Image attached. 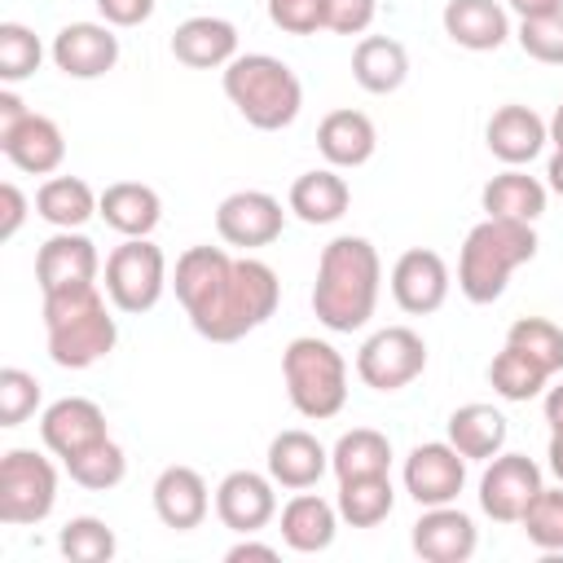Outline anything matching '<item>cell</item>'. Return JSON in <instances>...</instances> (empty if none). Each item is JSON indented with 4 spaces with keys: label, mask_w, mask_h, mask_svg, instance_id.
Wrapping results in <instances>:
<instances>
[{
    "label": "cell",
    "mask_w": 563,
    "mask_h": 563,
    "mask_svg": "<svg viewBox=\"0 0 563 563\" xmlns=\"http://www.w3.org/2000/svg\"><path fill=\"white\" fill-rule=\"evenodd\" d=\"M317 150L325 154L330 167H361L378 150L374 119L365 110H330L317 123Z\"/></svg>",
    "instance_id": "cb8c5ba5"
},
{
    "label": "cell",
    "mask_w": 563,
    "mask_h": 563,
    "mask_svg": "<svg viewBox=\"0 0 563 563\" xmlns=\"http://www.w3.org/2000/svg\"><path fill=\"white\" fill-rule=\"evenodd\" d=\"M519 523L537 550H545V554L563 550V488H541Z\"/></svg>",
    "instance_id": "60d3db41"
},
{
    "label": "cell",
    "mask_w": 563,
    "mask_h": 563,
    "mask_svg": "<svg viewBox=\"0 0 563 563\" xmlns=\"http://www.w3.org/2000/svg\"><path fill=\"white\" fill-rule=\"evenodd\" d=\"M409 541H413V554H422L427 563H466L479 545V532L471 515L449 501V506H422Z\"/></svg>",
    "instance_id": "e0dca14e"
},
{
    "label": "cell",
    "mask_w": 563,
    "mask_h": 563,
    "mask_svg": "<svg viewBox=\"0 0 563 563\" xmlns=\"http://www.w3.org/2000/svg\"><path fill=\"white\" fill-rule=\"evenodd\" d=\"M229 268H233V255L224 246H189V251H180L172 286H176V299H180L185 317H194V312H202L211 303V295L220 290Z\"/></svg>",
    "instance_id": "4316f807"
},
{
    "label": "cell",
    "mask_w": 563,
    "mask_h": 563,
    "mask_svg": "<svg viewBox=\"0 0 563 563\" xmlns=\"http://www.w3.org/2000/svg\"><path fill=\"white\" fill-rule=\"evenodd\" d=\"M97 268H101V255L92 246V238H84L79 229H57L40 255H35V282L40 290H66V286H84V282H97Z\"/></svg>",
    "instance_id": "ac0fdd59"
},
{
    "label": "cell",
    "mask_w": 563,
    "mask_h": 563,
    "mask_svg": "<svg viewBox=\"0 0 563 563\" xmlns=\"http://www.w3.org/2000/svg\"><path fill=\"white\" fill-rule=\"evenodd\" d=\"M545 457H550V471H554V479L563 484V431H550V449H545Z\"/></svg>",
    "instance_id": "db71d44e"
},
{
    "label": "cell",
    "mask_w": 563,
    "mask_h": 563,
    "mask_svg": "<svg viewBox=\"0 0 563 563\" xmlns=\"http://www.w3.org/2000/svg\"><path fill=\"white\" fill-rule=\"evenodd\" d=\"M167 290V255L150 238H123L106 255V295L119 312H150Z\"/></svg>",
    "instance_id": "ba28073f"
},
{
    "label": "cell",
    "mask_w": 563,
    "mask_h": 563,
    "mask_svg": "<svg viewBox=\"0 0 563 563\" xmlns=\"http://www.w3.org/2000/svg\"><path fill=\"white\" fill-rule=\"evenodd\" d=\"M282 378H286L290 405L312 422H325L347 405V361L334 343L317 334H299L286 343Z\"/></svg>",
    "instance_id": "8992f818"
},
{
    "label": "cell",
    "mask_w": 563,
    "mask_h": 563,
    "mask_svg": "<svg viewBox=\"0 0 563 563\" xmlns=\"http://www.w3.org/2000/svg\"><path fill=\"white\" fill-rule=\"evenodd\" d=\"M282 224H286V211L264 189H238L216 207V233H220V242H229L238 251H255V246L277 242Z\"/></svg>",
    "instance_id": "8fae6325"
},
{
    "label": "cell",
    "mask_w": 563,
    "mask_h": 563,
    "mask_svg": "<svg viewBox=\"0 0 563 563\" xmlns=\"http://www.w3.org/2000/svg\"><path fill=\"white\" fill-rule=\"evenodd\" d=\"M97 9L110 26H141L154 18V0H97Z\"/></svg>",
    "instance_id": "bcb514c9"
},
{
    "label": "cell",
    "mask_w": 563,
    "mask_h": 563,
    "mask_svg": "<svg viewBox=\"0 0 563 563\" xmlns=\"http://www.w3.org/2000/svg\"><path fill=\"white\" fill-rule=\"evenodd\" d=\"M339 519L352 528H378L391 506H396V488L387 475H356V479H339Z\"/></svg>",
    "instance_id": "e575fe53"
},
{
    "label": "cell",
    "mask_w": 563,
    "mask_h": 563,
    "mask_svg": "<svg viewBox=\"0 0 563 563\" xmlns=\"http://www.w3.org/2000/svg\"><path fill=\"white\" fill-rule=\"evenodd\" d=\"M506 343L519 347L523 356H532L550 378L563 369V330L554 321H545V317H519V321H510Z\"/></svg>",
    "instance_id": "8d00e7d4"
},
{
    "label": "cell",
    "mask_w": 563,
    "mask_h": 563,
    "mask_svg": "<svg viewBox=\"0 0 563 563\" xmlns=\"http://www.w3.org/2000/svg\"><path fill=\"white\" fill-rule=\"evenodd\" d=\"M31 110H26V101L13 92V88H0V141L4 136H13L18 128H22V119H26Z\"/></svg>",
    "instance_id": "c3c4849f"
},
{
    "label": "cell",
    "mask_w": 563,
    "mask_h": 563,
    "mask_svg": "<svg viewBox=\"0 0 563 563\" xmlns=\"http://www.w3.org/2000/svg\"><path fill=\"white\" fill-rule=\"evenodd\" d=\"M325 471H330V453H325V444L312 431L290 427V431L273 435V444H268V475H273L277 488H295V493L312 488Z\"/></svg>",
    "instance_id": "7402d4cb"
},
{
    "label": "cell",
    "mask_w": 563,
    "mask_h": 563,
    "mask_svg": "<svg viewBox=\"0 0 563 563\" xmlns=\"http://www.w3.org/2000/svg\"><path fill=\"white\" fill-rule=\"evenodd\" d=\"M277 515V484L273 475L260 471H229L216 488V519L238 532V537H255L260 528H268V519Z\"/></svg>",
    "instance_id": "9a60e30c"
},
{
    "label": "cell",
    "mask_w": 563,
    "mask_h": 563,
    "mask_svg": "<svg viewBox=\"0 0 563 563\" xmlns=\"http://www.w3.org/2000/svg\"><path fill=\"white\" fill-rule=\"evenodd\" d=\"M374 13H378V0H325V31L361 35V31H369Z\"/></svg>",
    "instance_id": "f6af8a7d"
},
{
    "label": "cell",
    "mask_w": 563,
    "mask_h": 563,
    "mask_svg": "<svg viewBox=\"0 0 563 563\" xmlns=\"http://www.w3.org/2000/svg\"><path fill=\"white\" fill-rule=\"evenodd\" d=\"M0 150H4V158L18 172H26V176H53L62 167V158H66V136H62V128L48 114H35L31 110L22 119V128L0 141Z\"/></svg>",
    "instance_id": "d4e9b609"
},
{
    "label": "cell",
    "mask_w": 563,
    "mask_h": 563,
    "mask_svg": "<svg viewBox=\"0 0 563 563\" xmlns=\"http://www.w3.org/2000/svg\"><path fill=\"white\" fill-rule=\"evenodd\" d=\"M347 202H352V189L334 167H317V172L295 176L290 198H286V207L303 224H334V220H343Z\"/></svg>",
    "instance_id": "4dcf8cb0"
},
{
    "label": "cell",
    "mask_w": 563,
    "mask_h": 563,
    "mask_svg": "<svg viewBox=\"0 0 563 563\" xmlns=\"http://www.w3.org/2000/svg\"><path fill=\"white\" fill-rule=\"evenodd\" d=\"M541 488V466L528 453H497L479 475V510L497 523H519Z\"/></svg>",
    "instance_id": "30bf717a"
},
{
    "label": "cell",
    "mask_w": 563,
    "mask_h": 563,
    "mask_svg": "<svg viewBox=\"0 0 563 563\" xmlns=\"http://www.w3.org/2000/svg\"><path fill=\"white\" fill-rule=\"evenodd\" d=\"M519 48L541 66H563V9L545 18H519Z\"/></svg>",
    "instance_id": "7bdbcfd3"
},
{
    "label": "cell",
    "mask_w": 563,
    "mask_h": 563,
    "mask_svg": "<svg viewBox=\"0 0 563 563\" xmlns=\"http://www.w3.org/2000/svg\"><path fill=\"white\" fill-rule=\"evenodd\" d=\"M391 466V440L374 427H352L339 435V444L330 449V471L339 479H356V475H387Z\"/></svg>",
    "instance_id": "836d02e7"
},
{
    "label": "cell",
    "mask_w": 563,
    "mask_h": 563,
    "mask_svg": "<svg viewBox=\"0 0 563 563\" xmlns=\"http://www.w3.org/2000/svg\"><path fill=\"white\" fill-rule=\"evenodd\" d=\"M484 202V216H497V220H519V224H537L541 211H545V185L519 167H506L501 176H493L479 194Z\"/></svg>",
    "instance_id": "1f68e13d"
},
{
    "label": "cell",
    "mask_w": 563,
    "mask_h": 563,
    "mask_svg": "<svg viewBox=\"0 0 563 563\" xmlns=\"http://www.w3.org/2000/svg\"><path fill=\"white\" fill-rule=\"evenodd\" d=\"M440 22L444 35L466 53H493L510 40V18L497 0H449Z\"/></svg>",
    "instance_id": "603a6c76"
},
{
    "label": "cell",
    "mask_w": 563,
    "mask_h": 563,
    "mask_svg": "<svg viewBox=\"0 0 563 563\" xmlns=\"http://www.w3.org/2000/svg\"><path fill=\"white\" fill-rule=\"evenodd\" d=\"M466 488V457L449 440L418 444L405 457V493L418 506H449Z\"/></svg>",
    "instance_id": "4fadbf2b"
},
{
    "label": "cell",
    "mask_w": 563,
    "mask_h": 563,
    "mask_svg": "<svg viewBox=\"0 0 563 563\" xmlns=\"http://www.w3.org/2000/svg\"><path fill=\"white\" fill-rule=\"evenodd\" d=\"M488 383H493V391H497L501 400L523 405V400L541 396V387L550 383V374H545L532 356H523L519 347H510V343H506V347L493 356V365H488Z\"/></svg>",
    "instance_id": "d590c367"
},
{
    "label": "cell",
    "mask_w": 563,
    "mask_h": 563,
    "mask_svg": "<svg viewBox=\"0 0 563 563\" xmlns=\"http://www.w3.org/2000/svg\"><path fill=\"white\" fill-rule=\"evenodd\" d=\"M352 79L365 92H374V97L396 92L409 79V53H405V44L391 40V35H365L352 48Z\"/></svg>",
    "instance_id": "f546056e"
},
{
    "label": "cell",
    "mask_w": 563,
    "mask_h": 563,
    "mask_svg": "<svg viewBox=\"0 0 563 563\" xmlns=\"http://www.w3.org/2000/svg\"><path fill=\"white\" fill-rule=\"evenodd\" d=\"M229 563H246V559H260V563H273L277 559V545H264V541H251V537H242L238 545H229V554H224Z\"/></svg>",
    "instance_id": "681fc988"
},
{
    "label": "cell",
    "mask_w": 563,
    "mask_h": 563,
    "mask_svg": "<svg viewBox=\"0 0 563 563\" xmlns=\"http://www.w3.org/2000/svg\"><path fill=\"white\" fill-rule=\"evenodd\" d=\"M211 510V493L207 479L194 466H163L154 479V515L176 528V532H194Z\"/></svg>",
    "instance_id": "ffe728a7"
},
{
    "label": "cell",
    "mask_w": 563,
    "mask_h": 563,
    "mask_svg": "<svg viewBox=\"0 0 563 563\" xmlns=\"http://www.w3.org/2000/svg\"><path fill=\"white\" fill-rule=\"evenodd\" d=\"M44 62V44L31 26L22 22H0V79L4 84H18L26 75H35Z\"/></svg>",
    "instance_id": "ab89813d"
},
{
    "label": "cell",
    "mask_w": 563,
    "mask_h": 563,
    "mask_svg": "<svg viewBox=\"0 0 563 563\" xmlns=\"http://www.w3.org/2000/svg\"><path fill=\"white\" fill-rule=\"evenodd\" d=\"M537 255V229L519 224V220H497L484 216L457 255V290L471 303H497L506 295V282L519 264H528Z\"/></svg>",
    "instance_id": "3957f363"
},
{
    "label": "cell",
    "mask_w": 563,
    "mask_h": 563,
    "mask_svg": "<svg viewBox=\"0 0 563 563\" xmlns=\"http://www.w3.org/2000/svg\"><path fill=\"white\" fill-rule=\"evenodd\" d=\"M484 141H488V154L501 158L506 167H523L532 163L545 141H550V123L532 110V106H497L488 128H484Z\"/></svg>",
    "instance_id": "d6986e66"
},
{
    "label": "cell",
    "mask_w": 563,
    "mask_h": 563,
    "mask_svg": "<svg viewBox=\"0 0 563 563\" xmlns=\"http://www.w3.org/2000/svg\"><path fill=\"white\" fill-rule=\"evenodd\" d=\"M449 264L440 251H427V246H413L396 260L391 268V299L409 312V317H427L435 312L444 299H449Z\"/></svg>",
    "instance_id": "2e32d148"
},
{
    "label": "cell",
    "mask_w": 563,
    "mask_h": 563,
    "mask_svg": "<svg viewBox=\"0 0 563 563\" xmlns=\"http://www.w3.org/2000/svg\"><path fill=\"white\" fill-rule=\"evenodd\" d=\"M53 66L70 79H101L119 66V35L110 22H66L53 35Z\"/></svg>",
    "instance_id": "5bb4252c"
},
{
    "label": "cell",
    "mask_w": 563,
    "mask_h": 563,
    "mask_svg": "<svg viewBox=\"0 0 563 563\" xmlns=\"http://www.w3.org/2000/svg\"><path fill=\"white\" fill-rule=\"evenodd\" d=\"M40 440H44V449H48L53 457L70 462V457H79L84 449L110 440V427H106V413H101L97 400H88V396H62V400H53V405L44 409V418H40Z\"/></svg>",
    "instance_id": "7c38bea8"
},
{
    "label": "cell",
    "mask_w": 563,
    "mask_h": 563,
    "mask_svg": "<svg viewBox=\"0 0 563 563\" xmlns=\"http://www.w3.org/2000/svg\"><path fill=\"white\" fill-rule=\"evenodd\" d=\"M172 57L194 66V70L229 66L238 57V26L229 18H211V13L185 18L172 35Z\"/></svg>",
    "instance_id": "44dd1931"
},
{
    "label": "cell",
    "mask_w": 563,
    "mask_h": 563,
    "mask_svg": "<svg viewBox=\"0 0 563 563\" xmlns=\"http://www.w3.org/2000/svg\"><path fill=\"white\" fill-rule=\"evenodd\" d=\"M422 369H427V343L409 325H383L356 352V374L374 391H400Z\"/></svg>",
    "instance_id": "9c48e42d"
},
{
    "label": "cell",
    "mask_w": 563,
    "mask_h": 563,
    "mask_svg": "<svg viewBox=\"0 0 563 563\" xmlns=\"http://www.w3.org/2000/svg\"><path fill=\"white\" fill-rule=\"evenodd\" d=\"M545 422H550V431H563V383L550 387V396H545Z\"/></svg>",
    "instance_id": "816d5d0a"
},
{
    "label": "cell",
    "mask_w": 563,
    "mask_h": 563,
    "mask_svg": "<svg viewBox=\"0 0 563 563\" xmlns=\"http://www.w3.org/2000/svg\"><path fill=\"white\" fill-rule=\"evenodd\" d=\"M97 202L101 194H92V185L79 176H48L35 189V216L53 229H84L97 216Z\"/></svg>",
    "instance_id": "d6a6232c"
},
{
    "label": "cell",
    "mask_w": 563,
    "mask_h": 563,
    "mask_svg": "<svg viewBox=\"0 0 563 563\" xmlns=\"http://www.w3.org/2000/svg\"><path fill=\"white\" fill-rule=\"evenodd\" d=\"M545 189H554L563 198V150L550 154V167H545Z\"/></svg>",
    "instance_id": "f5cc1de1"
},
{
    "label": "cell",
    "mask_w": 563,
    "mask_h": 563,
    "mask_svg": "<svg viewBox=\"0 0 563 563\" xmlns=\"http://www.w3.org/2000/svg\"><path fill=\"white\" fill-rule=\"evenodd\" d=\"M506 413L484 405V400H471V405H457L449 413V444L466 457V462H488L506 449Z\"/></svg>",
    "instance_id": "f1b7e54d"
},
{
    "label": "cell",
    "mask_w": 563,
    "mask_h": 563,
    "mask_svg": "<svg viewBox=\"0 0 563 563\" xmlns=\"http://www.w3.org/2000/svg\"><path fill=\"white\" fill-rule=\"evenodd\" d=\"M40 409V383L35 374L4 365L0 369V427H22Z\"/></svg>",
    "instance_id": "b9f144b4"
},
{
    "label": "cell",
    "mask_w": 563,
    "mask_h": 563,
    "mask_svg": "<svg viewBox=\"0 0 563 563\" xmlns=\"http://www.w3.org/2000/svg\"><path fill=\"white\" fill-rule=\"evenodd\" d=\"M268 22L286 35H312L325 26V0H268Z\"/></svg>",
    "instance_id": "ee69618b"
},
{
    "label": "cell",
    "mask_w": 563,
    "mask_h": 563,
    "mask_svg": "<svg viewBox=\"0 0 563 563\" xmlns=\"http://www.w3.org/2000/svg\"><path fill=\"white\" fill-rule=\"evenodd\" d=\"M224 97L238 114L260 132H282L299 119L303 84L299 75L273 53H238L224 66Z\"/></svg>",
    "instance_id": "5b68a950"
},
{
    "label": "cell",
    "mask_w": 563,
    "mask_h": 563,
    "mask_svg": "<svg viewBox=\"0 0 563 563\" xmlns=\"http://www.w3.org/2000/svg\"><path fill=\"white\" fill-rule=\"evenodd\" d=\"M62 466H66V475H70L79 488H88V493H106V488H114V484L128 475V457H123V449H119L114 440H101V444L84 449L79 457L62 462Z\"/></svg>",
    "instance_id": "74e56055"
},
{
    "label": "cell",
    "mask_w": 563,
    "mask_h": 563,
    "mask_svg": "<svg viewBox=\"0 0 563 563\" xmlns=\"http://www.w3.org/2000/svg\"><path fill=\"white\" fill-rule=\"evenodd\" d=\"M57 506V466L35 449H9L0 457V523H44Z\"/></svg>",
    "instance_id": "52a82bcc"
},
{
    "label": "cell",
    "mask_w": 563,
    "mask_h": 563,
    "mask_svg": "<svg viewBox=\"0 0 563 563\" xmlns=\"http://www.w3.org/2000/svg\"><path fill=\"white\" fill-rule=\"evenodd\" d=\"M44 334H48V356L62 369H88L106 361L119 343V325L97 290V282L48 290L44 295Z\"/></svg>",
    "instance_id": "7a4b0ae2"
},
{
    "label": "cell",
    "mask_w": 563,
    "mask_h": 563,
    "mask_svg": "<svg viewBox=\"0 0 563 563\" xmlns=\"http://www.w3.org/2000/svg\"><path fill=\"white\" fill-rule=\"evenodd\" d=\"M97 216L123 238H150L163 220V198L141 180H114L101 189Z\"/></svg>",
    "instance_id": "484cf974"
},
{
    "label": "cell",
    "mask_w": 563,
    "mask_h": 563,
    "mask_svg": "<svg viewBox=\"0 0 563 563\" xmlns=\"http://www.w3.org/2000/svg\"><path fill=\"white\" fill-rule=\"evenodd\" d=\"M57 550H62L70 563H106V559H114L119 541H114V532H110L106 519L79 515V519H70V523L57 532Z\"/></svg>",
    "instance_id": "f35d334b"
},
{
    "label": "cell",
    "mask_w": 563,
    "mask_h": 563,
    "mask_svg": "<svg viewBox=\"0 0 563 563\" xmlns=\"http://www.w3.org/2000/svg\"><path fill=\"white\" fill-rule=\"evenodd\" d=\"M277 299H282V282L277 273L264 264V260H233L229 277L220 282V290L211 295V303L202 312L189 317V325L211 339V343H238L242 334L260 330L273 312H277Z\"/></svg>",
    "instance_id": "277c9868"
},
{
    "label": "cell",
    "mask_w": 563,
    "mask_h": 563,
    "mask_svg": "<svg viewBox=\"0 0 563 563\" xmlns=\"http://www.w3.org/2000/svg\"><path fill=\"white\" fill-rule=\"evenodd\" d=\"M519 18H545V13H559L563 9V0H506Z\"/></svg>",
    "instance_id": "f907efd6"
},
{
    "label": "cell",
    "mask_w": 563,
    "mask_h": 563,
    "mask_svg": "<svg viewBox=\"0 0 563 563\" xmlns=\"http://www.w3.org/2000/svg\"><path fill=\"white\" fill-rule=\"evenodd\" d=\"M0 238L9 242V238H18V229H22V220H26V198H22V189L13 185V180H4L0 185Z\"/></svg>",
    "instance_id": "7dc6e473"
},
{
    "label": "cell",
    "mask_w": 563,
    "mask_h": 563,
    "mask_svg": "<svg viewBox=\"0 0 563 563\" xmlns=\"http://www.w3.org/2000/svg\"><path fill=\"white\" fill-rule=\"evenodd\" d=\"M378 286H383V260L369 238L343 233L325 242L317 260V286H312V312L325 330L352 334L361 330L374 308H378Z\"/></svg>",
    "instance_id": "6da1fadb"
},
{
    "label": "cell",
    "mask_w": 563,
    "mask_h": 563,
    "mask_svg": "<svg viewBox=\"0 0 563 563\" xmlns=\"http://www.w3.org/2000/svg\"><path fill=\"white\" fill-rule=\"evenodd\" d=\"M334 532H339V506H330L325 497L299 488L282 506V541L295 554H321V550H330Z\"/></svg>",
    "instance_id": "83f0119b"
},
{
    "label": "cell",
    "mask_w": 563,
    "mask_h": 563,
    "mask_svg": "<svg viewBox=\"0 0 563 563\" xmlns=\"http://www.w3.org/2000/svg\"><path fill=\"white\" fill-rule=\"evenodd\" d=\"M550 141H554V150H563V106L550 114Z\"/></svg>",
    "instance_id": "11a10c76"
}]
</instances>
